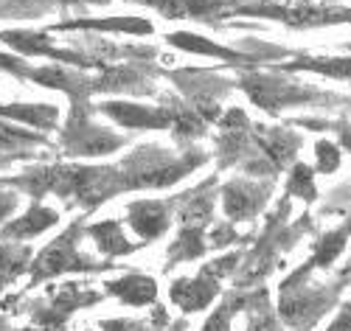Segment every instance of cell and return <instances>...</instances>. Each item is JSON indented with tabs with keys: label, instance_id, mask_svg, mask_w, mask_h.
I'll list each match as a JSON object with an SVG mask.
<instances>
[{
	"label": "cell",
	"instance_id": "4fadbf2b",
	"mask_svg": "<svg viewBox=\"0 0 351 331\" xmlns=\"http://www.w3.org/2000/svg\"><path fill=\"white\" fill-rule=\"evenodd\" d=\"M174 217V197L169 199H135L127 205V222L138 233L141 245L166 236Z\"/></svg>",
	"mask_w": 351,
	"mask_h": 331
},
{
	"label": "cell",
	"instance_id": "f546056e",
	"mask_svg": "<svg viewBox=\"0 0 351 331\" xmlns=\"http://www.w3.org/2000/svg\"><path fill=\"white\" fill-rule=\"evenodd\" d=\"M32 267V247L23 242H0V289L14 284Z\"/></svg>",
	"mask_w": 351,
	"mask_h": 331
},
{
	"label": "cell",
	"instance_id": "ab89813d",
	"mask_svg": "<svg viewBox=\"0 0 351 331\" xmlns=\"http://www.w3.org/2000/svg\"><path fill=\"white\" fill-rule=\"evenodd\" d=\"M17 208V197L9 194V191H0V222H6Z\"/></svg>",
	"mask_w": 351,
	"mask_h": 331
},
{
	"label": "cell",
	"instance_id": "7a4b0ae2",
	"mask_svg": "<svg viewBox=\"0 0 351 331\" xmlns=\"http://www.w3.org/2000/svg\"><path fill=\"white\" fill-rule=\"evenodd\" d=\"M315 273V267L304 261L298 269L281 281L278 286V320L289 331H312L320 320H324L335 306L346 289L343 281L332 284H309V275Z\"/></svg>",
	"mask_w": 351,
	"mask_h": 331
},
{
	"label": "cell",
	"instance_id": "2e32d148",
	"mask_svg": "<svg viewBox=\"0 0 351 331\" xmlns=\"http://www.w3.org/2000/svg\"><path fill=\"white\" fill-rule=\"evenodd\" d=\"M219 292H222L219 278L211 273L206 264H202V269L194 278H178L169 286V300L180 312L194 315V312L208 309L214 304V297H219Z\"/></svg>",
	"mask_w": 351,
	"mask_h": 331
},
{
	"label": "cell",
	"instance_id": "7bdbcfd3",
	"mask_svg": "<svg viewBox=\"0 0 351 331\" xmlns=\"http://www.w3.org/2000/svg\"><path fill=\"white\" fill-rule=\"evenodd\" d=\"M169 328H171V331H186L189 323H186V320H178V323H169Z\"/></svg>",
	"mask_w": 351,
	"mask_h": 331
},
{
	"label": "cell",
	"instance_id": "8992f818",
	"mask_svg": "<svg viewBox=\"0 0 351 331\" xmlns=\"http://www.w3.org/2000/svg\"><path fill=\"white\" fill-rule=\"evenodd\" d=\"M93 112H96V107L90 101L71 107L68 124L60 132L62 155H68V158H104V155L119 152L121 146H127L124 135H115L112 130L93 124Z\"/></svg>",
	"mask_w": 351,
	"mask_h": 331
},
{
	"label": "cell",
	"instance_id": "7dc6e473",
	"mask_svg": "<svg viewBox=\"0 0 351 331\" xmlns=\"http://www.w3.org/2000/svg\"><path fill=\"white\" fill-rule=\"evenodd\" d=\"M87 331H90V328H87Z\"/></svg>",
	"mask_w": 351,
	"mask_h": 331
},
{
	"label": "cell",
	"instance_id": "30bf717a",
	"mask_svg": "<svg viewBox=\"0 0 351 331\" xmlns=\"http://www.w3.org/2000/svg\"><path fill=\"white\" fill-rule=\"evenodd\" d=\"M96 112L107 115L110 121H115L124 130H171L174 124V112H178V99L174 96H163V107H146V104H135V101H99Z\"/></svg>",
	"mask_w": 351,
	"mask_h": 331
},
{
	"label": "cell",
	"instance_id": "3957f363",
	"mask_svg": "<svg viewBox=\"0 0 351 331\" xmlns=\"http://www.w3.org/2000/svg\"><path fill=\"white\" fill-rule=\"evenodd\" d=\"M237 87L265 112L278 115L287 107H315V110H337L340 93L332 90H317L312 84H304L298 79H289L281 71H239Z\"/></svg>",
	"mask_w": 351,
	"mask_h": 331
},
{
	"label": "cell",
	"instance_id": "6da1fadb",
	"mask_svg": "<svg viewBox=\"0 0 351 331\" xmlns=\"http://www.w3.org/2000/svg\"><path fill=\"white\" fill-rule=\"evenodd\" d=\"M292 217V199L281 197L278 205L267 214L265 228L258 236H253V247L242 258L237 275H233V289H256L261 286L276 267H281V256L289 253L304 236L315 233V219L312 214H301L295 222Z\"/></svg>",
	"mask_w": 351,
	"mask_h": 331
},
{
	"label": "cell",
	"instance_id": "7c38bea8",
	"mask_svg": "<svg viewBox=\"0 0 351 331\" xmlns=\"http://www.w3.org/2000/svg\"><path fill=\"white\" fill-rule=\"evenodd\" d=\"M0 42L9 45L12 51L23 56H48L56 65H68V68H99L87 53L79 48H56L48 37V32H0Z\"/></svg>",
	"mask_w": 351,
	"mask_h": 331
},
{
	"label": "cell",
	"instance_id": "d590c367",
	"mask_svg": "<svg viewBox=\"0 0 351 331\" xmlns=\"http://www.w3.org/2000/svg\"><path fill=\"white\" fill-rule=\"evenodd\" d=\"M315 163H317V171L320 174H335L343 163V152H340V146L332 143V140H317L315 143Z\"/></svg>",
	"mask_w": 351,
	"mask_h": 331
},
{
	"label": "cell",
	"instance_id": "ee69618b",
	"mask_svg": "<svg viewBox=\"0 0 351 331\" xmlns=\"http://www.w3.org/2000/svg\"><path fill=\"white\" fill-rule=\"evenodd\" d=\"M0 331H28V328H12V326L6 323V317H0Z\"/></svg>",
	"mask_w": 351,
	"mask_h": 331
},
{
	"label": "cell",
	"instance_id": "9c48e42d",
	"mask_svg": "<svg viewBox=\"0 0 351 331\" xmlns=\"http://www.w3.org/2000/svg\"><path fill=\"white\" fill-rule=\"evenodd\" d=\"M276 188V180H253V177H233L219 188L222 208L228 222H250L267 208Z\"/></svg>",
	"mask_w": 351,
	"mask_h": 331
},
{
	"label": "cell",
	"instance_id": "4316f807",
	"mask_svg": "<svg viewBox=\"0 0 351 331\" xmlns=\"http://www.w3.org/2000/svg\"><path fill=\"white\" fill-rule=\"evenodd\" d=\"M0 118L3 121H20L40 132L56 130L60 121V107L53 104H0Z\"/></svg>",
	"mask_w": 351,
	"mask_h": 331
},
{
	"label": "cell",
	"instance_id": "1f68e13d",
	"mask_svg": "<svg viewBox=\"0 0 351 331\" xmlns=\"http://www.w3.org/2000/svg\"><path fill=\"white\" fill-rule=\"evenodd\" d=\"M284 197H295V199H301V202H306V205H312V202H317V186H315V169L312 166H306V163H301V160H295L289 166V174H287V188H284Z\"/></svg>",
	"mask_w": 351,
	"mask_h": 331
},
{
	"label": "cell",
	"instance_id": "603a6c76",
	"mask_svg": "<svg viewBox=\"0 0 351 331\" xmlns=\"http://www.w3.org/2000/svg\"><path fill=\"white\" fill-rule=\"evenodd\" d=\"M84 233L93 238L96 247L107 256V258H121V256H132L138 247H143L141 242H130L124 236V228L119 219H101L93 225H84Z\"/></svg>",
	"mask_w": 351,
	"mask_h": 331
},
{
	"label": "cell",
	"instance_id": "836d02e7",
	"mask_svg": "<svg viewBox=\"0 0 351 331\" xmlns=\"http://www.w3.org/2000/svg\"><path fill=\"white\" fill-rule=\"evenodd\" d=\"M320 217H346L351 214V180L348 183H343L340 188H332L326 202L317 208Z\"/></svg>",
	"mask_w": 351,
	"mask_h": 331
},
{
	"label": "cell",
	"instance_id": "5bb4252c",
	"mask_svg": "<svg viewBox=\"0 0 351 331\" xmlns=\"http://www.w3.org/2000/svg\"><path fill=\"white\" fill-rule=\"evenodd\" d=\"M253 143L261 152L276 174H281L284 169H289L298 158V149L304 146V135L292 132L284 127H265V124H253Z\"/></svg>",
	"mask_w": 351,
	"mask_h": 331
},
{
	"label": "cell",
	"instance_id": "44dd1931",
	"mask_svg": "<svg viewBox=\"0 0 351 331\" xmlns=\"http://www.w3.org/2000/svg\"><path fill=\"white\" fill-rule=\"evenodd\" d=\"M56 222H60V214H56L53 208L43 205V202H34L20 219L6 222L3 228H0V242H25V238H34V236L45 233Z\"/></svg>",
	"mask_w": 351,
	"mask_h": 331
},
{
	"label": "cell",
	"instance_id": "8d00e7d4",
	"mask_svg": "<svg viewBox=\"0 0 351 331\" xmlns=\"http://www.w3.org/2000/svg\"><path fill=\"white\" fill-rule=\"evenodd\" d=\"M101 331H163L155 323H143V320H130V317H110L99 323Z\"/></svg>",
	"mask_w": 351,
	"mask_h": 331
},
{
	"label": "cell",
	"instance_id": "8fae6325",
	"mask_svg": "<svg viewBox=\"0 0 351 331\" xmlns=\"http://www.w3.org/2000/svg\"><path fill=\"white\" fill-rule=\"evenodd\" d=\"M101 300H104V292L87 289L84 284H62L60 289L51 292L48 304H32V320L40 328H65L73 312L101 304Z\"/></svg>",
	"mask_w": 351,
	"mask_h": 331
},
{
	"label": "cell",
	"instance_id": "7402d4cb",
	"mask_svg": "<svg viewBox=\"0 0 351 331\" xmlns=\"http://www.w3.org/2000/svg\"><path fill=\"white\" fill-rule=\"evenodd\" d=\"M104 295L121 300L127 306H155L158 300V284L155 278L143 275V273H127L115 281L104 284Z\"/></svg>",
	"mask_w": 351,
	"mask_h": 331
},
{
	"label": "cell",
	"instance_id": "f1b7e54d",
	"mask_svg": "<svg viewBox=\"0 0 351 331\" xmlns=\"http://www.w3.org/2000/svg\"><path fill=\"white\" fill-rule=\"evenodd\" d=\"M247 326L245 331H284V323L278 320V312L273 309L270 289L267 286H256L247 295Z\"/></svg>",
	"mask_w": 351,
	"mask_h": 331
},
{
	"label": "cell",
	"instance_id": "5b68a950",
	"mask_svg": "<svg viewBox=\"0 0 351 331\" xmlns=\"http://www.w3.org/2000/svg\"><path fill=\"white\" fill-rule=\"evenodd\" d=\"M84 236V222L73 219L71 228H65L53 242L32 261V284L28 286H37L43 281H51L56 275H65V273H107L115 264L104 261H93L90 256L79 253V238Z\"/></svg>",
	"mask_w": 351,
	"mask_h": 331
},
{
	"label": "cell",
	"instance_id": "d6a6232c",
	"mask_svg": "<svg viewBox=\"0 0 351 331\" xmlns=\"http://www.w3.org/2000/svg\"><path fill=\"white\" fill-rule=\"evenodd\" d=\"M292 127H304V130H315V132H335L340 138V146L351 155V121L346 115L340 118H315V115H301L289 121Z\"/></svg>",
	"mask_w": 351,
	"mask_h": 331
},
{
	"label": "cell",
	"instance_id": "484cf974",
	"mask_svg": "<svg viewBox=\"0 0 351 331\" xmlns=\"http://www.w3.org/2000/svg\"><path fill=\"white\" fill-rule=\"evenodd\" d=\"M48 135L45 132H32V130H20L9 121L0 118V152H6L14 160L23 158H34L37 146H48Z\"/></svg>",
	"mask_w": 351,
	"mask_h": 331
},
{
	"label": "cell",
	"instance_id": "74e56055",
	"mask_svg": "<svg viewBox=\"0 0 351 331\" xmlns=\"http://www.w3.org/2000/svg\"><path fill=\"white\" fill-rule=\"evenodd\" d=\"M0 71H3V73H12L14 79H25L32 68H28V65H25V59H20V56L0 53Z\"/></svg>",
	"mask_w": 351,
	"mask_h": 331
},
{
	"label": "cell",
	"instance_id": "83f0119b",
	"mask_svg": "<svg viewBox=\"0 0 351 331\" xmlns=\"http://www.w3.org/2000/svg\"><path fill=\"white\" fill-rule=\"evenodd\" d=\"M208 253V238H206V230L202 228H180L178 238L169 245L166 250V273L174 269L178 264H189V261H197Z\"/></svg>",
	"mask_w": 351,
	"mask_h": 331
},
{
	"label": "cell",
	"instance_id": "ffe728a7",
	"mask_svg": "<svg viewBox=\"0 0 351 331\" xmlns=\"http://www.w3.org/2000/svg\"><path fill=\"white\" fill-rule=\"evenodd\" d=\"M281 73H317L337 82H351V56H312V53H292V62L273 65Z\"/></svg>",
	"mask_w": 351,
	"mask_h": 331
},
{
	"label": "cell",
	"instance_id": "d6986e66",
	"mask_svg": "<svg viewBox=\"0 0 351 331\" xmlns=\"http://www.w3.org/2000/svg\"><path fill=\"white\" fill-rule=\"evenodd\" d=\"M48 32H110V34L149 37L155 34V25L146 17H73L53 23Z\"/></svg>",
	"mask_w": 351,
	"mask_h": 331
},
{
	"label": "cell",
	"instance_id": "ac0fdd59",
	"mask_svg": "<svg viewBox=\"0 0 351 331\" xmlns=\"http://www.w3.org/2000/svg\"><path fill=\"white\" fill-rule=\"evenodd\" d=\"M169 45L174 48H180L186 53H199V56H217V59H225V65L230 68H237V71H253L258 68L261 62L247 53V51H239V48H225V45H217L214 40H206V37H199V34H191V32H171L166 37Z\"/></svg>",
	"mask_w": 351,
	"mask_h": 331
},
{
	"label": "cell",
	"instance_id": "cb8c5ba5",
	"mask_svg": "<svg viewBox=\"0 0 351 331\" xmlns=\"http://www.w3.org/2000/svg\"><path fill=\"white\" fill-rule=\"evenodd\" d=\"M348 238H351V214H346L337 228H332V230H326V233L317 236V242L312 245V256H309L306 261H309L315 269H329V267L340 258V253L346 250Z\"/></svg>",
	"mask_w": 351,
	"mask_h": 331
},
{
	"label": "cell",
	"instance_id": "60d3db41",
	"mask_svg": "<svg viewBox=\"0 0 351 331\" xmlns=\"http://www.w3.org/2000/svg\"><path fill=\"white\" fill-rule=\"evenodd\" d=\"M337 281H343L346 286L351 284V256H348V261H346V267L340 269V275H337Z\"/></svg>",
	"mask_w": 351,
	"mask_h": 331
},
{
	"label": "cell",
	"instance_id": "e575fe53",
	"mask_svg": "<svg viewBox=\"0 0 351 331\" xmlns=\"http://www.w3.org/2000/svg\"><path fill=\"white\" fill-rule=\"evenodd\" d=\"M206 238H208V250H222V247H228V245L253 242V236H239L237 228H233V222H217Z\"/></svg>",
	"mask_w": 351,
	"mask_h": 331
},
{
	"label": "cell",
	"instance_id": "f35d334b",
	"mask_svg": "<svg viewBox=\"0 0 351 331\" xmlns=\"http://www.w3.org/2000/svg\"><path fill=\"white\" fill-rule=\"evenodd\" d=\"M326 331H351V300L340 306V315L332 320V326Z\"/></svg>",
	"mask_w": 351,
	"mask_h": 331
},
{
	"label": "cell",
	"instance_id": "b9f144b4",
	"mask_svg": "<svg viewBox=\"0 0 351 331\" xmlns=\"http://www.w3.org/2000/svg\"><path fill=\"white\" fill-rule=\"evenodd\" d=\"M337 110L351 115V96H340V107H337Z\"/></svg>",
	"mask_w": 351,
	"mask_h": 331
},
{
	"label": "cell",
	"instance_id": "f6af8a7d",
	"mask_svg": "<svg viewBox=\"0 0 351 331\" xmlns=\"http://www.w3.org/2000/svg\"><path fill=\"white\" fill-rule=\"evenodd\" d=\"M289 3H335V0H289Z\"/></svg>",
	"mask_w": 351,
	"mask_h": 331
},
{
	"label": "cell",
	"instance_id": "52a82bcc",
	"mask_svg": "<svg viewBox=\"0 0 351 331\" xmlns=\"http://www.w3.org/2000/svg\"><path fill=\"white\" fill-rule=\"evenodd\" d=\"M163 76L180 90L186 104H191L208 124L222 118L219 101L237 87V82L219 76L211 68H178V71H163Z\"/></svg>",
	"mask_w": 351,
	"mask_h": 331
},
{
	"label": "cell",
	"instance_id": "277c9868",
	"mask_svg": "<svg viewBox=\"0 0 351 331\" xmlns=\"http://www.w3.org/2000/svg\"><path fill=\"white\" fill-rule=\"evenodd\" d=\"M206 163L208 155L191 146L183 149L180 155H174L163 146L143 143L119 163V169L124 174L127 191H146V188H169L180 183L183 177H189Z\"/></svg>",
	"mask_w": 351,
	"mask_h": 331
},
{
	"label": "cell",
	"instance_id": "9a60e30c",
	"mask_svg": "<svg viewBox=\"0 0 351 331\" xmlns=\"http://www.w3.org/2000/svg\"><path fill=\"white\" fill-rule=\"evenodd\" d=\"M217 188H219V177L211 174L208 180H202L199 186L174 197V214L180 219V228H202L206 230L211 225L214 205H217Z\"/></svg>",
	"mask_w": 351,
	"mask_h": 331
},
{
	"label": "cell",
	"instance_id": "e0dca14e",
	"mask_svg": "<svg viewBox=\"0 0 351 331\" xmlns=\"http://www.w3.org/2000/svg\"><path fill=\"white\" fill-rule=\"evenodd\" d=\"M28 82H34L40 87L48 90H60L71 99V104H87L93 96V79L84 76L79 68H68V65H43V68H32L25 76Z\"/></svg>",
	"mask_w": 351,
	"mask_h": 331
},
{
	"label": "cell",
	"instance_id": "ba28073f",
	"mask_svg": "<svg viewBox=\"0 0 351 331\" xmlns=\"http://www.w3.org/2000/svg\"><path fill=\"white\" fill-rule=\"evenodd\" d=\"M163 76V68L155 62H112L104 65L93 79V93H115V96H155V79Z\"/></svg>",
	"mask_w": 351,
	"mask_h": 331
},
{
	"label": "cell",
	"instance_id": "d4e9b609",
	"mask_svg": "<svg viewBox=\"0 0 351 331\" xmlns=\"http://www.w3.org/2000/svg\"><path fill=\"white\" fill-rule=\"evenodd\" d=\"M110 0H0V17H43L53 9H73V6H104Z\"/></svg>",
	"mask_w": 351,
	"mask_h": 331
},
{
	"label": "cell",
	"instance_id": "bcb514c9",
	"mask_svg": "<svg viewBox=\"0 0 351 331\" xmlns=\"http://www.w3.org/2000/svg\"><path fill=\"white\" fill-rule=\"evenodd\" d=\"M40 331H65V328H40Z\"/></svg>",
	"mask_w": 351,
	"mask_h": 331
},
{
	"label": "cell",
	"instance_id": "4dcf8cb0",
	"mask_svg": "<svg viewBox=\"0 0 351 331\" xmlns=\"http://www.w3.org/2000/svg\"><path fill=\"white\" fill-rule=\"evenodd\" d=\"M206 132H208V121H206V118H202L191 104H186V101H180V99H178V112H174L171 138L178 140L180 146H186V149H189V143H191V140L202 138Z\"/></svg>",
	"mask_w": 351,
	"mask_h": 331
}]
</instances>
